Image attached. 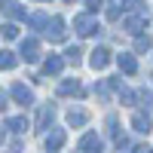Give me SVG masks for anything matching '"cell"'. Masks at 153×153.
<instances>
[{
	"label": "cell",
	"mask_w": 153,
	"mask_h": 153,
	"mask_svg": "<svg viewBox=\"0 0 153 153\" xmlns=\"http://www.w3.org/2000/svg\"><path fill=\"white\" fill-rule=\"evenodd\" d=\"M43 34H46V37H49L52 43H61V40L68 37V31H65V19H61V16H52V19H49V25H46V31H43Z\"/></svg>",
	"instance_id": "2"
},
{
	"label": "cell",
	"mask_w": 153,
	"mask_h": 153,
	"mask_svg": "<svg viewBox=\"0 0 153 153\" xmlns=\"http://www.w3.org/2000/svg\"><path fill=\"white\" fill-rule=\"evenodd\" d=\"M28 25H31L34 31H46V25H49V16H46V12H34V16L28 19Z\"/></svg>",
	"instance_id": "15"
},
{
	"label": "cell",
	"mask_w": 153,
	"mask_h": 153,
	"mask_svg": "<svg viewBox=\"0 0 153 153\" xmlns=\"http://www.w3.org/2000/svg\"><path fill=\"white\" fill-rule=\"evenodd\" d=\"M3 138H6V132H3V129H0V141H3Z\"/></svg>",
	"instance_id": "24"
},
{
	"label": "cell",
	"mask_w": 153,
	"mask_h": 153,
	"mask_svg": "<svg viewBox=\"0 0 153 153\" xmlns=\"http://www.w3.org/2000/svg\"><path fill=\"white\" fill-rule=\"evenodd\" d=\"M147 153H153V150H147Z\"/></svg>",
	"instance_id": "25"
},
{
	"label": "cell",
	"mask_w": 153,
	"mask_h": 153,
	"mask_svg": "<svg viewBox=\"0 0 153 153\" xmlns=\"http://www.w3.org/2000/svg\"><path fill=\"white\" fill-rule=\"evenodd\" d=\"M120 16H123V6H120V3H117V6H110V9H107V19H110V22H117Z\"/></svg>",
	"instance_id": "22"
},
{
	"label": "cell",
	"mask_w": 153,
	"mask_h": 153,
	"mask_svg": "<svg viewBox=\"0 0 153 153\" xmlns=\"http://www.w3.org/2000/svg\"><path fill=\"white\" fill-rule=\"evenodd\" d=\"M43 144H46V150H49V153L61 150V144H65V132H61V129H55L52 135H46V141H43Z\"/></svg>",
	"instance_id": "8"
},
{
	"label": "cell",
	"mask_w": 153,
	"mask_h": 153,
	"mask_svg": "<svg viewBox=\"0 0 153 153\" xmlns=\"http://www.w3.org/2000/svg\"><path fill=\"white\" fill-rule=\"evenodd\" d=\"M126 31H129V34H141L144 31V19L141 16H129V19H126Z\"/></svg>",
	"instance_id": "17"
},
{
	"label": "cell",
	"mask_w": 153,
	"mask_h": 153,
	"mask_svg": "<svg viewBox=\"0 0 153 153\" xmlns=\"http://www.w3.org/2000/svg\"><path fill=\"white\" fill-rule=\"evenodd\" d=\"M117 65L123 68V74H135V71H138V61H135V55H129V52H120V55H117Z\"/></svg>",
	"instance_id": "9"
},
{
	"label": "cell",
	"mask_w": 153,
	"mask_h": 153,
	"mask_svg": "<svg viewBox=\"0 0 153 153\" xmlns=\"http://www.w3.org/2000/svg\"><path fill=\"white\" fill-rule=\"evenodd\" d=\"M98 147H101V141H98V135H95V132H89V135H83V138H80V150H83V153L98 150Z\"/></svg>",
	"instance_id": "12"
},
{
	"label": "cell",
	"mask_w": 153,
	"mask_h": 153,
	"mask_svg": "<svg viewBox=\"0 0 153 153\" xmlns=\"http://www.w3.org/2000/svg\"><path fill=\"white\" fill-rule=\"evenodd\" d=\"M89 65H92L95 71H104V68L110 65V49H104V46H98L95 52H92V58H89Z\"/></svg>",
	"instance_id": "5"
},
{
	"label": "cell",
	"mask_w": 153,
	"mask_h": 153,
	"mask_svg": "<svg viewBox=\"0 0 153 153\" xmlns=\"http://www.w3.org/2000/svg\"><path fill=\"white\" fill-rule=\"evenodd\" d=\"M135 49H138V52L150 49V37H138V40H135Z\"/></svg>",
	"instance_id": "21"
},
{
	"label": "cell",
	"mask_w": 153,
	"mask_h": 153,
	"mask_svg": "<svg viewBox=\"0 0 153 153\" xmlns=\"http://www.w3.org/2000/svg\"><path fill=\"white\" fill-rule=\"evenodd\" d=\"M52 117H55V104H43L40 113H37V129H46L52 123Z\"/></svg>",
	"instance_id": "7"
},
{
	"label": "cell",
	"mask_w": 153,
	"mask_h": 153,
	"mask_svg": "<svg viewBox=\"0 0 153 153\" xmlns=\"http://www.w3.org/2000/svg\"><path fill=\"white\" fill-rule=\"evenodd\" d=\"M132 129L135 132H150V117H144V113H135V117H132Z\"/></svg>",
	"instance_id": "16"
},
{
	"label": "cell",
	"mask_w": 153,
	"mask_h": 153,
	"mask_svg": "<svg viewBox=\"0 0 153 153\" xmlns=\"http://www.w3.org/2000/svg\"><path fill=\"white\" fill-rule=\"evenodd\" d=\"M16 65H19L16 52H9V49H0V71H12Z\"/></svg>",
	"instance_id": "13"
},
{
	"label": "cell",
	"mask_w": 153,
	"mask_h": 153,
	"mask_svg": "<svg viewBox=\"0 0 153 153\" xmlns=\"http://www.w3.org/2000/svg\"><path fill=\"white\" fill-rule=\"evenodd\" d=\"M61 68H65V58H58V55H49L46 58V65H43V74L46 76H58Z\"/></svg>",
	"instance_id": "6"
},
{
	"label": "cell",
	"mask_w": 153,
	"mask_h": 153,
	"mask_svg": "<svg viewBox=\"0 0 153 153\" xmlns=\"http://www.w3.org/2000/svg\"><path fill=\"white\" fill-rule=\"evenodd\" d=\"M58 95H83L80 80H65V83L58 86Z\"/></svg>",
	"instance_id": "11"
},
{
	"label": "cell",
	"mask_w": 153,
	"mask_h": 153,
	"mask_svg": "<svg viewBox=\"0 0 153 153\" xmlns=\"http://www.w3.org/2000/svg\"><path fill=\"white\" fill-rule=\"evenodd\" d=\"M80 55H83V52H80V46H71L68 52H65V58H68V61H74V65H80Z\"/></svg>",
	"instance_id": "20"
},
{
	"label": "cell",
	"mask_w": 153,
	"mask_h": 153,
	"mask_svg": "<svg viewBox=\"0 0 153 153\" xmlns=\"http://www.w3.org/2000/svg\"><path fill=\"white\" fill-rule=\"evenodd\" d=\"M0 12H3V16H9L12 22L25 19V6H22V3H3V6H0Z\"/></svg>",
	"instance_id": "10"
},
{
	"label": "cell",
	"mask_w": 153,
	"mask_h": 153,
	"mask_svg": "<svg viewBox=\"0 0 153 153\" xmlns=\"http://www.w3.org/2000/svg\"><path fill=\"white\" fill-rule=\"evenodd\" d=\"M22 58H25V61H31V65H34L37 58H40V43H37L34 37L22 40Z\"/></svg>",
	"instance_id": "4"
},
{
	"label": "cell",
	"mask_w": 153,
	"mask_h": 153,
	"mask_svg": "<svg viewBox=\"0 0 153 153\" xmlns=\"http://www.w3.org/2000/svg\"><path fill=\"white\" fill-rule=\"evenodd\" d=\"M0 34H3L6 40H16V37H19V28H16V25H12V22H6L3 28H0Z\"/></svg>",
	"instance_id": "19"
},
{
	"label": "cell",
	"mask_w": 153,
	"mask_h": 153,
	"mask_svg": "<svg viewBox=\"0 0 153 153\" xmlns=\"http://www.w3.org/2000/svg\"><path fill=\"white\" fill-rule=\"evenodd\" d=\"M6 107H9V95L0 92V110H6Z\"/></svg>",
	"instance_id": "23"
},
{
	"label": "cell",
	"mask_w": 153,
	"mask_h": 153,
	"mask_svg": "<svg viewBox=\"0 0 153 153\" xmlns=\"http://www.w3.org/2000/svg\"><path fill=\"white\" fill-rule=\"evenodd\" d=\"M86 120H89V113H86V110H80V107L68 113V123H71V126H86Z\"/></svg>",
	"instance_id": "18"
},
{
	"label": "cell",
	"mask_w": 153,
	"mask_h": 153,
	"mask_svg": "<svg viewBox=\"0 0 153 153\" xmlns=\"http://www.w3.org/2000/svg\"><path fill=\"white\" fill-rule=\"evenodd\" d=\"M3 126H6L9 132H16V135H22L25 129H28V120H25V117H9V120H6Z\"/></svg>",
	"instance_id": "14"
},
{
	"label": "cell",
	"mask_w": 153,
	"mask_h": 153,
	"mask_svg": "<svg viewBox=\"0 0 153 153\" xmlns=\"http://www.w3.org/2000/svg\"><path fill=\"white\" fill-rule=\"evenodd\" d=\"M74 28H76V34H80V37H92V34L101 31V28H98V22L89 16V12H83V16H76V19H74Z\"/></svg>",
	"instance_id": "1"
},
{
	"label": "cell",
	"mask_w": 153,
	"mask_h": 153,
	"mask_svg": "<svg viewBox=\"0 0 153 153\" xmlns=\"http://www.w3.org/2000/svg\"><path fill=\"white\" fill-rule=\"evenodd\" d=\"M9 95L16 98V104H22V107H28V104H34V92H31V89L25 86V83H16V86L9 89Z\"/></svg>",
	"instance_id": "3"
}]
</instances>
